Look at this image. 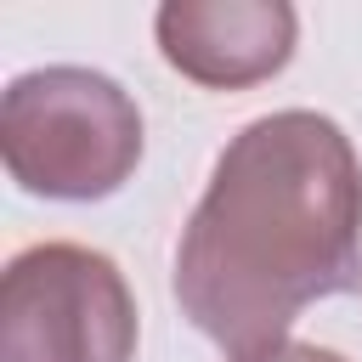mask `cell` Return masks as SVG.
Returning a JSON list of instances; mask_svg holds the SVG:
<instances>
[{
    "label": "cell",
    "mask_w": 362,
    "mask_h": 362,
    "mask_svg": "<svg viewBox=\"0 0 362 362\" xmlns=\"http://www.w3.org/2000/svg\"><path fill=\"white\" fill-rule=\"evenodd\" d=\"M362 288V158L311 107L249 119L215 158L175 243L181 317L243 356L288 322Z\"/></svg>",
    "instance_id": "cell-1"
},
{
    "label": "cell",
    "mask_w": 362,
    "mask_h": 362,
    "mask_svg": "<svg viewBox=\"0 0 362 362\" xmlns=\"http://www.w3.org/2000/svg\"><path fill=\"white\" fill-rule=\"evenodd\" d=\"M0 158L28 198H113L141 164V107L96 68H28L0 96Z\"/></svg>",
    "instance_id": "cell-2"
},
{
    "label": "cell",
    "mask_w": 362,
    "mask_h": 362,
    "mask_svg": "<svg viewBox=\"0 0 362 362\" xmlns=\"http://www.w3.org/2000/svg\"><path fill=\"white\" fill-rule=\"evenodd\" d=\"M136 294L113 255L28 243L0 272V362H136Z\"/></svg>",
    "instance_id": "cell-3"
},
{
    "label": "cell",
    "mask_w": 362,
    "mask_h": 362,
    "mask_svg": "<svg viewBox=\"0 0 362 362\" xmlns=\"http://www.w3.org/2000/svg\"><path fill=\"white\" fill-rule=\"evenodd\" d=\"M164 62L204 90H249L288 68L300 17L288 0H170L153 17Z\"/></svg>",
    "instance_id": "cell-4"
},
{
    "label": "cell",
    "mask_w": 362,
    "mask_h": 362,
    "mask_svg": "<svg viewBox=\"0 0 362 362\" xmlns=\"http://www.w3.org/2000/svg\"><path fill=\"white\" fill-rule=\"evenodd\" d=\"M232 362H351V356H339V351H328V345H311V339H272V345L243 351V356H232Z\"/></svg>",
    "instance_id": "cell-5"
}]
</instances>
